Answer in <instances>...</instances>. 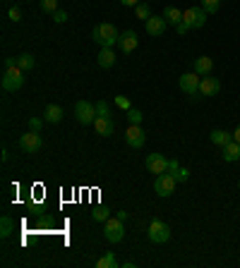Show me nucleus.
<instances>
[{"instance_id": "obj_25", "label": "nucleus", "mask_w": 240, "mask_h": 268, "mask_svg": "<svg viewBox=\"0 0 240 268\" xmlns=\"http://www.w3.org/2000/svg\"><path fill=\"white\" fill-rule=\"evenodd\" d=\"M96 268H118V261H115V254H104L101 259L96 261Z\"/></svg>"}, {"instance_id": "obj_28", "label": "nucleus", "mask_w": 240, "mask_h": 268, "mask_svg": "<svg viewBox=\"0 0 240 268\" xmlns=\"http://www.w3.org/2000/svg\"><path fill=\"white\" fill-rule=\"evenodd\" d=\"M128 113V122L130 125H139V122H142V111H137V108H130V111H125Z\"/></svg>"}, {"instance_id": "obj_33", "label": "nucleus", "mask_w": 240, "mask_h": 268, "mask_svg": "<svg viewBox=\"0 0 240 268\" xmlns=\"http://www.w3.org/2000/svg\"><path fill=\"white\" fill-rule=\"evenodd\" d=\"M115 105H118V108H123V111H130V108H132L125 96H115Z\"/></svg>"}, {"instance_id": "obj_7", "label": "nucleus", "mask_w": 240, "mask_h": 268, "mask_svg": "<svg viewBox=\"0 0 240 268\" xmlns=\"http://www.w3.org/2000/svg\"><path fill=\"white\" fill-rule=\"evenodd\" d=\"M178 180L173 177L171 173H163V175H156V182H154V192L159 194V197H171L173 194V190H176Z\"/></svg>"}, {"instance_id": "obj_21", "label": "nucleus", "mask_w": 240, "mask_h": 268, "mask_svg": "<svg viewBox=\"0 0 240 268\" xmlns=\"http://www.w3.org/2000/svg\"><path fill=\"white\" fill-rule=\"evenodd\" d=\"M163 19H166L171 26H178V24L183 22V10H178V8H166V12H163Z\"/></svg>"}, {"instance_id": "obj_39", "label": "nucleus", "mask_w": 240, "mask_h": 268, "mask_svg": "<svg viewBox=\"0 0 240 268\" xmlns=\"http://www.w3.org/2000/svg\"><path fill=\"white\" fill-rule=\"evenodd\" d=\"M233 142H238V144H240V127L235 129V132H233Z\"/></svg>"}, {"instance_id": "obj_16", "label": "nucleus", "mask_w": 240, "mask_h": 268, "mask_svg": "<svg viewBox=\"0 0 240 268\" xmlns=\"http://www.w3.org/2000/svg\"><path fill=\"white\" fill-rule=\"evenodd\" d=\"M94 129H96V134H101V137H111V134H113V120H111V115H108V118L99 115V118L94 120Z\"/></svg>"}, {"instance_id": "obj_1", "label": "nucleus", "mask_w": 240, "mask_h": 268, "mask_svg": "<svg viewBox=\"0 0 240 268\" xmlns=\"http://www.w3.org/2000/svg\"><path fill=\"white\" fill-rule=\"evenodd\" d=\"M91 39H94L101 48H113L120 41V34H118V29H115L113 24L104 22V24H96V26H94Z\"/></svg>"}, {"instance_id": "obj_10", "label": "nucleus", "mask_w": 240, "mask_h": 268, "mask_svg": "<svg viewBox=\"0 0 240 268\" xmlns=\"http://www.w3.org/2000/svg\"><path fill=\"white\" fill-rule=\"evenodd\" d=\"M200 82H202V77L197 72H185L183 77H180V89H183L187 96H195L200 91Z\"/></svg>"}, {"instance_id": "obj_19", "label": "nucleus", "mask_w": 240, "mask_h": 268, "mask_svg": "<svg viewBox=\"0 0 240 268\" xmlns=\"http://www.w3.org/2000/svg\"><path fill=\"white\" fill-rule=\"evenodd\" d=\"M65 111L60 105H46V111H43V120H46L48 125H58L60 120H63Z\"/></svg>"}, {"instance_id": "obj_24", "label": "nucleus", "mask_w": 240, "mask_h": 268, "mask_svg": "<svg viewBox=\"0 0 240 268\" xmlns=\"http://www.w3.org/2000/svg\"><path fill=\"white\" fill-rule=\"evenodd\" d=\"M53 228H56V221H53L51 216H39V223H36V230H39V232H51Z\"/></svg>"}, {"instance_id": "obj_22", "label": "nucleus", "mask_w": 240, "mask_h": 268, "mask_svg": "<svg viewBox=\"0 0 240 268\" xmlns=\"http://www.w3.org/2000/svg\"><path fill=\"white\" fill-rule=\"evenodd\" d=\"M34 65H36V60H34L32 53H22V56H17V67H19L22 72L34 70Z\"/></svg>"}, {"instance_id": "obj_6", "label": "nucleus", "mask_w": 240, "mask_h": 268, "mask_svg": "<svg viewBox=\"0 0 240 268\" xmlns=\"http://www.w3.org/2000/svg\"><path fill=\"white\" fill-rule=\"evenodd\" d=\"M183 24H187V29H202L207 24V10L204 8H187L183 12Z\"/></svg>"}, {"instance_id": "obj_18", "label": "nucleus", "mask_w": 240, "mask_h": 268, "mask_svg": "<svg viewBox=\"0 0 240 268\" xmlns=\"http://www.w3.org/2000/svg\"><path fill=\"white\" fill-rule=\"evenodd\" d=\"M96 63H99V67H104V70H111L113 65H115V53H113V48H101V53L96 56Z\"/></svg>"}, {"instance_id": "obj_34", "label": "nucleus", "mask_w": 240, "mask_h": 268, "mask_svg": "<svg viewBox=\"0 0 240 268\" xmlns=\"http://www.w3.org/2000/svg\"><path fill=\"white\" fill-rule=\"evenodd\" d=\"M96 113H99V115H104V118H108V103L99 101V103H96ZM99 115H96V118H99Z\"/></svg>"}, {"instance_id": "obj_5", "label": "nucleus", "mask_w": 240, "mask_h": 268, "mask_svg": "<svg viewBox=\"0 0 240 268\" xmlns=\"http://www.w3.org/2000/svg\"><path fill=\"white\" fill-rule=\"evenodd\" d=\"M24 87V72L19 67H10L3 72V89L5 91H19Z\"/></svg>"}, {"instance_id": "obj_15", "label": "nucleus", "mask_w": 240, "mask_h": 268, "mask_svg": "<svg viewBox=\"0 0 240 268\" xmlns=\"http://www.w3.org/2000/svg\"><path fill=\"white\" fill-rule=\"evenodd\" d=\"M221 158H224L226 163H235V160H240V144L231 142V144H226V146H221Z\"/></svg>"}, {"instance_id": "obj_29", "label": "nucleus", "mask_w": 240, "mask_h": 268, "mask_svg": "<svg viewBox=\"0 0 240 268\" xmlns=\"http://www.w3.org/2000/svg\"><path fill=\"white\" fill-rule=\"evenodd\" d=\"M135 12H137V17H139V19H144V22L152 17V12H149V5H147V3H139V5L135 8Z\"/></svg>"}, {"instance_id": "obj_11", "label": "nucleus", "mask_w": 240, "mask_h": 268, "mask_svg": "<svg viewBox=\"0 0 240 268\" xmlns=\"http://www.w3.org/2000/svg\"><path fill=\"white\" fill-rule=\"evenodd\" d=\"M144 129L139 125H128V132H125V142L132 146V149H142L144 146Z\"/></svg>"}, {"instance_id": "obj_40", "label": "nucleus", "mask_w": 240, "mask_h": 268, "mask_svg": "<svg viewBox=\"0 0 240 268\" xmlns=\"http://www.w3.org/2000/svg\"><path fill=\"white\" fill-rule=\"evenodd\" d=\"M115 216H118L120 221H125V218H128V211H118V213H115Z\"/></svg>"}, {"instance_id": "obj_9", "label": "nucleus", "mask_w": 240, "mask_h": 268, "mask_svg": "<svg viewBox=\"0 0 240 268\" xmlns=\"http://www.w3.org/2000/svg\"><path fill=\"white\" fill-rule=\"evenodd\" d=\"M147 170L154 175L168 173V158L163 156V153H149V156H147Z\"/></svg>"}, {"instance_id": "obj_4", "label": "nucleus", "mask_w": 240, "mask_h": 268, "mask_svg": "<svg viewBox=\"0 0 240 268\" xmlns=\"http://www.w3.org/2000/svg\"><path fill=\"white\" fill-rule=\"evenodd\" d=\"M96 103L91 105L89 101H77V105H75V118H77V122L80 125H94L96 120Z\"/></svg>"}, {"instance_id": "obj_31", "label": "nucleus", "mask_w": 240, "mask_h": 268, "mask_svg": "<svg viewBox=\"0 0 240 268\" xmlns=\"http://www.w3.org/2000/svg\"><path fill=\"white\" fill-rule=\"evenodd\" d=\"M171 175H173L178 182H187V177H190V170H187V168H178V170H173Z\"/></svg>"}, {"instance_id": "obj_14", "label": "nucleus", "mask_w": 240, "mask_h": 268, "mask_svg": "<svg viewBox=\"0 0 240 268\" xmlns=\"http://www.w3.org/2000/svg\"><path fill=\"white\" fill-rule=\"evenodd\" d=\"M137 43H139V39H137V34L132 32V29H128L125 34H120L118 46L123 48V53H132V50L137 48Z\"/></svg>"}, {"instance_id": "obj_23", "label": "nucleus", "mask_w": 240, "mask_h": 268, "mask_svg": "<svg viewBox=\"0 0 240 268\" xmlns=\"http://www.w3.org/2000/svg\"><path fill=\"white\" fill-rule=\"evenodd\" d=\"M91 218L99 223H106L108 218H111V208H106V206H94L91 208Z\"/></svg>"}, {"instance_id": "obj_36", "label": "nucleus", "mask_w": 240, "mask_h": 268, "mask_svg": "<svg viewBox=\"0 0 240 268\" xmlns=\"http://www.w3.org/2000/svg\"><path fill=\"white\" fill-rule=\"evenodd\" d=\"M46 120H41V118H32L29 120V129H34V132H41V125H43Z\"/></svg>"}, {"instance_id": "obj_38", "label": "nucleus", "mask_w": 240, "mask_h": 268, "mask_svg": "<svg viewBox=\"0 0 240 268\" xmlns=\"http://www.w3.org/2000/svg\"><path fill=\"white\" fill-rule=\"evenodd\" d=\"M120 3H123V5H128V8H137L142 0H120Z\"/></svg>"}, {"instance_id": "obj_41", "label": "nucleus", "mask_w": 240, "mask_h": 268, "mask_svg": "<svg viewBox=\"0 0 240 268\" xmlns=\"http://www.w3.org/2000/svg\"><path fill=\"white\" fill-rule=\"evenodd\" d=\"M238 190H240V182H238Z\"/></svg>"}, {"instance_id": "obj_13", "label": "nucleus", "mask_w": 240, "mask_h": 268, "mask_svg": "<svg viewBox=\"0 0 240 268\" xmlns=\"http://www.w3.org/2000/svg\"><path fill=\"white\" fill-rule=\"evenodd\" d=\"M221 91V82L216 77H202L200 82V94L202 96H216Z\"/></svg>"}, {"instance_id": "obj_35", "label": "nucleus", "mask_w": 240, "mask_h": 268, "mask_svg": "<svg viewBox=\"0 0 240 268\" xmlns=\"http://www.w3.org/2000/svg\"><path fill=\"white\" fill-rule=\"evenodd\" d=\"M53 22H56V24H65V22H67V12H65V10L53 12Z\"/></svg>"}, {"instance_id": "obj_17", "label": "nucleus", "mask_w": 240, "mask_h": 268, "mask_svg": "<svg viewBox=\"0 0 240 268\" xmlns=\"http://www.w3.org/2000/svg\"><path fill=\"white\" fill-rule=\"evenodd\" d=\"M211 70H214V60H211L209 56H202V58L195 60V72H197L200 77H209Z\"/></svg>"}, {"instance_id": "obj_37", "label": "nucleus", "mask_w": 240, "mask_h": 268, "mask_svg": "<svg viewBox=\"0 0 240 268\" xmlns=\"http://www.w3.org/2000/svg\"><path fill=\"white\" fill-rule=\"evenodd\" d=\"M176 32L180 34V36H183V34H187V32H190V29H187V24H183V22H180V24H178V26H176Z\"/></svg>"}, {"instance_id": "obj_27", "label": "nucleus", "mask_w": 240, "mask_h": 268, "mask_svg": "<svg viewBox=\"0 0 240 268\" xmlns=\"http://www.w3.org/2000/svg\"><path fill=\"white\" fill-rule=\"evenodd\" d=\"M202 8L207 10V15H214L221 8V0H202Z\"/></svg>"}, {"instance_id": "obj_3", "label": "nucleus", "mask_w": 240, "mask_h": 268, "mask_svg": "<svg viewBox=\"0 0 240 268\" xmlns=\"http://www.w3.org/2000/svg\"><path fill=\"white\" fill-rule=\"evenodd\" d=\"M168 239H171V228H168L163 221L154 218V221L149 223V242H152V245H166Z\"/></svg>"}, {"instance_id": "obj_2", "label": "nucleus", "mask_w": 240, "mask_h": 268, "mask_svg": "<svg viewBox=\"0 0 240 268\" xmlns=\"http://www.w3.org/2000/svg\"><path fill=\"white\" fill-rule=\"evenodd\" d=\"M104 237L111 242V245L123 242V237H125V228H123V221H120L118 216H111V218L104 223Z\"/></svg>"}, {"instance_id": "obj_30", "label": "nucleus", "mask_w": 240, "mask_h": 268, "mask_svg": "<svg viewBox=\"0 0 240 268\" xmlns=\"http://www.w3.org/2000/svg\"><path fill=\"white\" fill-rule=\"evenodd\" d=\"M41 10H43V12H48V15L58 12V0H41Z\"/></svg>"}, {"instance_id": "obj_20", "label": "nucleus", "mask_w": 240, "mask_h": 268, "mask_svg": "<svg viewBox=\"0 0 240 268\" xmlns=\"http://www.w3.org/2000/svg\"><path fill=\"white\" fill-rule=\"evenodd\" d=\"M209 139H211L216 146H226V144L233 142V134L231 132H224V129H214V132L209 134Z\"/></svg>"}, {"instance_id": "obj_32", "label": "nucleus", "mask_w": 240, "mask_h": 268, "mask_svg": "<svg viewBox=\"0 0 240 268\" xmlns=\"http://www.w3.org/2000/svg\"><path fill=\"white\" fill-rule=\"evenodd\" d=\"M8 17L12 19V22H22V10L17 8V5H12V8L8 10Z\"/></svg>"}, {"instance_id": "obj_26", "label": "nucleus", "mask_w": 240, "mask_h": 268, "mask_svg": "<svg viewBox=\"0 0 240 268\" xmlns=\"http://www.w3.org/2000/svg\"><path fill=\"white\" fill-rule=\"evenodd\" d=\"M12 230H15V223L10 216H3L0 218V237H10L12 235Z\"/></svg>"}, {"instance_id": "obj_8", "label": "nucleus", "mask_w": 240, "mask_h": 268, "mask_svg": "<svg viewBox=\"0 0 240 268\" xmlns=\"http://www.w3.org/2000/svg\"><path fill=\"white\" fill-rule=\"evenodd\" d=\"M41 134L34 132V129H29L27 134H22L19 137V149L24 151V153H36V151L41 149Z\"/></svg>"}, {"instance_id": "obj_12", "label": "nucleus", "mask_w": 240, "mask_h": 268, "mask_svg": "<svg viewBox=\"0 0 240 268\" xmlns=\"http://www.w3.org/2000/svg\"><path fill=\"white\" fill-rule=\"evenodd\" d=\"M144 26H147V34H149V36H163V34H166L168 22L163 19V17L152 15L147 22H144Z\"/></svg>"}]
</instances>
